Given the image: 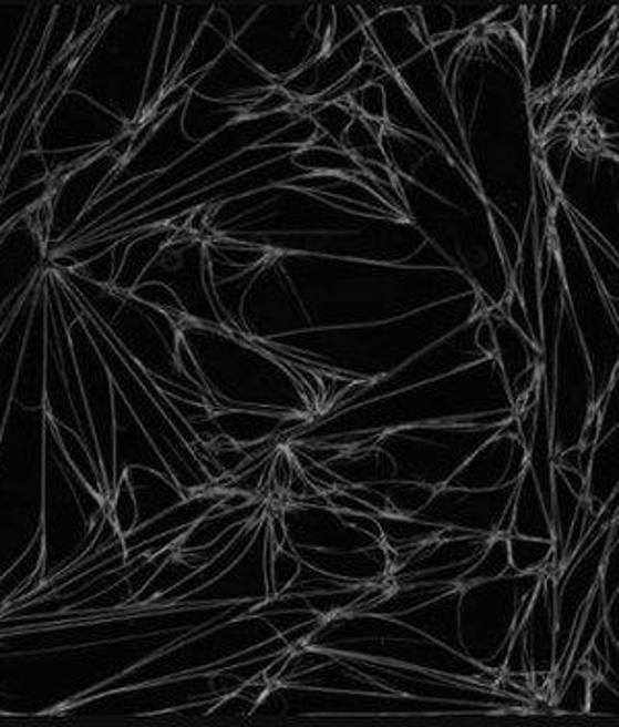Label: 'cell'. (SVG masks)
Returning <instances> with one entry per match:
<instances>
[{"label":"cell","mask_w":619,"mask_h":727,"mask_svg":"<svg viewBox=\"0 0 619 727\" xmlns=\"http://www.w3.org/2000/svg\"><path fill=\"white\" fill-rule=\"evenodd\" d=\"M595 409V385L589 358L578 334L575 317L564 303L556 362H554V389L549 399L551 413V451L561 453L580 444L582 428Z\"/></svg>","instance_id":"cell-2"},{"label":"cell","mask_w":619,"mask_h":727,"mask_svg":"<svg viewBox=\"0 0 619 727\" xmlns=\"http://www.w3.org/2000/svg\"><path fill=\"white\" fill-rule=\"evenodd\" d=\"M422 23L423 38L427 44H436L454 33V19L448 4H423L415 7Z\"/></svg>","instance_id":"cell-36"},{"label":"cell","mask_w":619,"mask_h":727,"mask_svg":"<svg viewBox=\"0 0 619 727\" xmlns=\"http://www.w3.org/2000/svg\"><path fill=\"white\" fill-rule=\"evenodd\" d=\"M510 535L539 537V540L554 542L549 513L545 509L541 492H539L529 468L520 475V480L516 484V492H514Z\"/></svg>","instance_id":"cell-21"},{"label":"cell","mask_w":619,"mask_h":727,"mask_svg":"<svg viewBox=\"0 0 619 727\" xmlns=\"http://www.w3.org/2000/svg\"><path fill=\"white\" fill-rule=\"evenodd\" d=\"M52 195V178L44 182H38L30 188H23L16 195L0 198V234L7 232L9 227L16 226L19 219L30 215L40 203Z\"/></svg>","instance_id":"cell-32"},{"label":"cell","mask_w":619,"mask_h":727,"mask_svg":"<svg viewBox=\"0 0 619 727\" xmlns=\"http://www.w3.org/2000/svg\"><path fill=\"white\" fill-rule=\"evenodd\" d=\"M300 559L293 554L291 545L286 542L279 550H275L271 556V564H269V575H267V587H269V597L281 595L283 591L288 590L291 581L298 575L300 571Z\"/></svg>","instance_id":"cell-34"},{"label":"cell","mask_w":619,"mask_h":727,"mask_svg":"<svg viewBox=\"0 0 619 727\" xmlns=\"http://www.w3.org/2000/svg\"><path fill=\"white\" fill-rule=\"evenodd\" d=\"M587 112L605 135L618 136V76H601L587 88Z\"/></svg>","instance_id":"cell-28"},{"label":"cell","mask_w":619,"mask_h":727,"mask_svg":"<svg viewBox=\"0 0 619 727\" xmlns=\"http://www.w3.org/2000/svg\"><path fill=\"white\" fill-rule=\"evenodd\" d=\"M341 147L360 164H378L389 167L386 155L380 145V135L370 126V122L363 121L362 116H355L345 131L341 141Z\"/></svg>","instance_id":"cell-31"},{"label":"cell","mask_w":619,"mask_h":727,"mask_svg":"<svg viewBox=\"0 0 619 727\" xmlns=\"http://www.w3.org/2000/svg\"><path fill=\"white\" fill-rule=\"evenodd\" d=\"M529 465V453L518 437L502 430L468 457L467 461L454 471L448 488L461 490H494L502 485L516 484Z\"/></svg>","instance_id":"cell-8"},{"label":"cell","mask_w":619,"mask_h":727,"mask_svg":"<svg viewBox=\"0 0 619 727\" xmlns=\"http://www.w3.org/2000/svg\"><path fill=\"white\" fill-rule=\"evenodd\" d=\"M499 426H413L382 430L374 444L391 454L394 480L442 488Z\"/></svg>","instance_id":"cell-1"},{"label":"cell","mask_w":619,"mask_h":727,"mask_svg":"<svg viewBox=\"0 0 619 727\" xmlns=\"http://www.w3.org/2000/svg\"><path fill=\"white\" fill-rule=\"evenodd\" d=\"M589 684L590 676L585 669H576L570 676L564 678V686L558 688L556 700H554V711L558 713H587L589 705Z\"/></svg>","instance_id":"cell-33"},{"label":"cell","mask_w":619,"mask_h":727,"mask_svg":"<svg viewBox=\"0 0 619 727\" xmlns=\"http://www.w3.org/2000/svg\"><path fill=\"white\" fill-rule=\"evenodd\" d=\"M487 320L494 329L496 337V356L504 387L508 389L514 380L523 377L527 370L541 366V351L530 341L527 335L520 334L498 306H492L487 313Z\"/></svg>","instance_id":"cell-15"},{"label":"cell","mask_w":619,"mask_h":727,"mask_svg":"<svg viewBox=\"0 0 619 727\" xmlns=\"http://www.w3.org/2000/svg\"><path fill=\"white\" fill-rule=\"evenodd\" d=\"M122 166V160L116 153L110 152L106 145L104 152L93 155L83 166L71 170L69 174H56L52 178V195L48 197L50 207V232L48 244H61L73 227L79 224L83 213L91 203L100 197L102 188L112 178V174Z\"/></svg>","instance_id":"cell-5"},{"label":"cell","mask_w":619,"mask_h":727,"mask_svg":"<svg viewBox=\"0 0 619 727\" xmlns=\"http://www.w3.org/2000/svg\"><path fill=\"white\" fill-rule=\"evenodd\" d=\"M471 33H473V31H465V33H456V31H454L451 35H446L444 40H440L436 44L430 45V52H432L434 62H436V66H439V71L442 75H446V71H448V66H451L454 57H456V54L463 50V45L467 44L468 40H471Z\"/></svg>","instance_id":"cell-42"},{"label":"cell","mask_w":619,"mask_h":727,"mask_svg":"<svg viewBox=\"0 0 619 727\" xmlns=\"http://www.w3.org/2000/svg\"><path fill=\"white\" fill-rule=\"evenodd\" d=\"M510 571V556H508V535H494L489 544L485 545L484 554L475 562L461 578V587L473 583L496 581L508 576Z\"/></svg>","instance_id":"cell-30"},{"label":"cell","mask_w":619,"mask_h":727,"mask_svg":"<svg viewBox=\"0 0 619 727\" xmlns=\"http://www.w3.org/2000/svg\"><path fill=\"white\" fill-rule=\"evenodd\" d=\"M454 19V31L465 33V31L477 30L482 28L489 17L496 13V4H448Z\"/></svg>","instance_id":"cell-40"},{"label":"cell","mask_w":619,"mask_h":727,"mask_svg":"<svg viewBox=\"0 0 619 727\" xmlns=\"http://www.w3.org/2000/svg\"><path fill=\"white\" fill-rule=\"evenodd\" d=\"M176 16H178V7H172V4L164 7V16L159 19L157 38H155V44H153L152 61H149V69H147V76H145V88H143L138 119H136L135 124L147 121L153 106L157 104V100L166 91L169 48H172V35H174Z\"/></svg>","instance_id":"cell-20"},{"label":"cell","mask_w":619,"mask_h":727,"mask_svg":"<svg viewBox=\"0 0 619 727\" xmlns=\"http://www.w3.org/2000/svg\"><path fill=\"white\" fill-rule=\"evenodd\" d=\"M613 13H618L616 4H587V7H580L578 17H576L572 38H578L587 31L595 30L597 25H601L605 19H609Z\"/></svg>","instance_id":"cell-43"},{"label":"cell","mask_w":619,"mask_h":727,"mask_svg":"<svg viewBox=\"0 0 619 727\" xmlns=\"http://www.w3.org/2000/svg\"><path fill=\"white\" fill-rule=\"evenodd\" d=\"M291 550L303 564L322 573L351 581L355 585L384 583L393 571L384 544L363 547V550H345V552L312 550V547H296V545H291Z\"/></svg>","instance_id":"cell-13"},{"label":"cell","mask_w":619,"mask_h":727,"mask_svg":"<svg viewBox=\"0 0 619 727\" xmlns=\"http://www.w3.org/2000/svg\"><path fill=\"white\" fill-rule=\"evenodd\" d=\"M368 44L386 62L389 71L396 73L405 64L422 57L430 48L423 38L422 23L415 7H389L382 16L363 25Z\"/></svg>","instance_id":"cell-12"},{"label":"cell","mask_w":619,"mask_h":727,"mask_svg":"<svg viewBox=\"0 0 619 727\" xmlns=\"http://www.w3.org/2000/svg\"><path fill=\"white\" fill-rule=\"evenodd\" d=\"M508 556H510L508 576L541 573L554 562V542L539 537L508 535Z\"/></svg>","instance_id":"cell-25"},{"label":"cell","mask_w":619,"mask_h":727,"mask_svg":"<svg viewBox=\"0 0 619 727\" xmlns=\"http://www.w3.org/2000/svg\"><path fill=\"white\" fill-rule=\"evenodd\" d=\"M578 11H580L578 4L545 9L541 35L535 45L533 57L527 62L529 64L527 85H529L530 98L539 100L541 95H549L556 88L561 62H564L566 50L572 40Z\"/></svg>","instance_id":"cell-10"},{"label":"cell","mask_w":619,"mask_h":727,"mask_svg":"<svg viewBox=\"0 0 619 727\" xmlns=\"http://www.w3.org/2000/svg\"><path fill=\"white\" fill-rule=\"evenodd\" d=\"M374 440L360 444V447L343 449L341 454L327 461L324 468L331 470L345 484L372 485L394 480L393 459H391V454L378 449Z\"/></svg>","instance_id":"cell-16"},{"label":"cell","mask_w":619,"mask_h":727,"mask_svg":"<svg viewBox=\"0 0 619 727\" xmlns=\"http://www.w3.org/2000/svg\"><path fill=\"white\" fill-rule=\"evenodd\" d=\"M368 48V35L365 31L360 30L355 35H351L343 44L334 45L320 54L317 61L308 62L314 88H312V102L329 93L332 88H337L345 76L351 75L363 62V54Z\"/></svg>","instance_id":"cell-18"},{"label":"cell","mask_w":619,"mask_h":727,"mask_svg":"<svg viewBox=\"0 0 619 727\" xmlns=\"http://www.w3.org/2000/svg\"><path fill=\"white\" fill-rule=\"evenodd\" d=\"M587 713L595 717H618V686L605 678H590Z\"/></svg>","instance_id":"cell-38"},{"label":"cell","mask_w":619,"mask_h":727,"mask_svg":"<svg viewBox=\"0 0 619 727\" xmlns=\"http://www.w3.org/2000/svg\"><path fill=\"white\" fill-rule=\"evenodd\" d=\"M572 150L575 143L570 136H547L544 147L545 181L549 182L554 191H558L561 184Z\"/></svg>","instance_id":"cell-35"},{"label":"cell","mask_w":619,"mask_h":727,"mask_svg":"<svg viewBox=\"0 0 619 727\" xmlns=\"http://www.w3.org/2000/svg\"><path fill=\"white\" fill-rule=\"evenodd\" d=\"M289 545L312 547V550H363L382 544L376 537L348 525L337 511L329 506L291 504L279 511Z\"/></svg>","instance_id":"cell-9"},{"label":"cell","mask_w":619,"mask_h":727,"mask_svg":"<svg viewBox=\"0 0 619 727\" xmlns=\"http://www.w3.org/2000/svg\"><path fill=\"white\" fill-rule=\"evenodd\" d=\"M50 178V172L45 166L44 153L28 152L19 153L11 166L4 170L0 176V198L16 195L23 188H30L38 182Z\"/></svg>","instance_id":"cell-29"},{"label":"cell","mask_w":619,"mask_h":727,"mask_svg":"<svg viewBox=\"0 0 619 727\" xmlns=\"http://www.w3.org/2000/svg\"><path fill=\"white\" fill-rule=\"evenodd\" d=\"M213 11V4L205 7H178L174 35H172V48H169V66H167V85L178 73L182 61L186 59L188 50L195 44L203 25L207 23V17ZM167 90V88H166Z\"/></svg>","instance_id":"cell-23"},{"label":"cell","mask_w":619,"mask_h":727,"mask_svg":"<svg viewBox=\"0 0 619 727\" xmlns=\"http://www.w3.org/2000/svg\"><path fill=\"white\" fill-rule=\"evenodd\" d=\"M599 590L603 595L605 606L618 597L619 590V547H618V533H613L609 547L605 552L603 564H601V573H599Z\"/></svg>","instance_id":"cell-39"},{"label":"cell","mask_w":619,"mask_h":727,"mask_svg":"<svg viewBox=\"0 0 619 727\" xmlns=\"http://www.w3.org/2000/svg\"><path fill=\"white\" fill-rule=\"evenodd\" d=\"M229 45H231V40L227 35L213 30L209 23H205L197 35V40H195V44L188 50L186 59L182 61L178 73L172 79V83L167 88L178 85V83H186L188 79H195V76L205 75L213 64L226 54Z\"/></svg>","instance_id":"cell-22"},{"label":"cell","mask_w":619,"mask_h":727,"mask_svg":"<svg viewBox=\"0 0 619 727\" xmlns=\"http://www.w3.org/2000/svg\"><path fill=\"white\" fill-rule=\"evenodd\" d=\"M372 488L380 492L391 504V515L413 516L420 513L423 506L432 500L439 488L434 485L420 484V482H407V480H386L378 482Z\"/></svg>","instance_id":"cell-26"},{"label":"cell","mask_w":619,"mask_h":727,"mask_svg":"<svg viewBox=\"0 0 619 727\" xmlns=\"http://www.w3.org/2000/svg\"><path fill=\"white\" fill-rule=\"evenodd\" d=\"M394 75L407 91L409 98L422 110L423 116L434 124V129H439L440 135L446 139V143L453 147L458 160L465 162V167H471L463 129L458 124L453 102L448 98L444 75L440 73L430 48L422 57L399 69Z\"/></svg>","instance_id":"cell-7"},{"label":"cell","mask_w":619,"mask_h":727,"mask_svg":"<svg viewBox=\"0 0 619 727\" xmlns=\"http://www.w3.org/2000/svg\"><path fill=\"white\" fill-rule=\"evenodd\" d=\"M516 484L494 490H461L442 485L422 511L413 516L442 528L498 535L499 523L513 502Z\"/></svg>","instance_id":"cell-6"},{"label":"cell","mask_w":619,"mask_h":727,"mask_svg":"<svg viewBox=\"0 0 619 727\" xmlns=\"http://www.w3.org/2000/svg\"><path fill=\"white\" fill-rule=\"evenodd\" d=\"M619 432L613 430L601 440H597L590 454L589 471H587V492L585 499L589 502L595 515L601 513L605 504L618 496V453Z\"/></svg>","instance_id":"cell-19"},{"label":"cell","mask_w":619,"mask_h":727,"mask_svg":"<svg viewBox=\"0 0 619 727\" xmlns=\"http://www.w3.org/2000/svg\"><path fill=\"white\" fill-rule=\"evenodd\" d=\"M203 263L205 243L195 234H188L184 240L180 234H176L162 248V253L153 260L152 267L145 272L138 284H164L178 298L186 318L219 325L221 320L213 308L203 281Z\"/></svg>","instance_id":"cell-3"},{"label":"cell","mask_w":619,"mask_h":727,"mask_svg":"<svg viewBox=\"0 0 619 727\" xmlns=\"http://www.w3.org/2000/svg\"><path fill=\"white\" fill-rule=\"evenodd\" d=\"M291 164L302 172H314L317 176H358L362 174V164L353 160L345 150H320V147H302L289 155Z\"/></svg>","instance_id":"cell-24"},{"label":"cell","mask_w":619,"mask_h":727,"mask_svg":"<svg viewBox=\"0 0 619 727\" xmlns=\"http://www.w3.org/2000/svg\"><path fill=\"white\" fill-rule=\"evenodd\" d=\"M349 106L363 121L384 122L386 119V100H384V90L380 83H370L362 90L351 93L348 98Z\"/></svg>","instance_id":"cell-37"},{"label":"cell","mask_w":619,"mask_h":727,"mask_svg":"<svg viewBox=\"0 0 619 727\" xmlns=\"http://www.w3.org/2000/svg\"><path fill=\"white\" fill-rule=\"evenodd\" d=\"M224 496H226V492L224 490H217V488L209 490V492H200L197 496H186L178 504L169 506L164 513L153 516L149 521H145L143 525H138V528L131 531L128 535H124L122 537L124 552L126 550H133L136 545L145 544V542H149L153 537L166 535V533H172V531L193 528L198 519H203L209 511H213L221 502Z\"/></svg>","instance_id":"cell-14"},{"label":"cell","mask_w":619,"mask_h":727,"mask_svg":"<svg viewBox=\"0 0 619 727\" xmlns=\"http://www.w3.org/2000/svg\"><path fill=\"white\" fill-rule=\"evenodd\" d=\"M180 229L169 226L149 227V229H138L128 244L124 258H122L121 269L116 273L114 281L110 288L121 291V294H131L138 286L141 277L152 267L153 260L162 253L166 246Z\"/></svg>","instance_id":"cell-17"},{"label":"cell","mask_w":619,"mask_h":727,"mask_svg":"<svg viewBox=\"0 0 619 727\" xmlns=\"http://www.w3.org/2000/svg\"><path fill=\"white\" fill-rule=\"evenodd\" d=\"M575 229L599 288L603 289L605 298L618 310V257L607 253L603 246L595 243L589 234L582 232L580 227L575 226Z\"/></svg>","instance_id":"cell-27"},{"label":"cell","mask_w":619,"mask_h":727,"mask_svg":"<svg viewBox=\"0 0 619 727\" xmlns=\"http://www.w3.org/2000/svg\"><path fill=\"white\" fill-rule=\"evenodd\" d=\"M518 628L525 641L530 680L541 686L551 680L556 669V576L541 578Z\"/></svg>","instance_id":"cell-11"},{"label":"cell","mask_w":619,"mask_h":727,"mask_svg":"<svg viewBox=\"0 0 619 727\" xmlns=\"http://www.w3.org/2000/svg\"><path fill=\"white\" fill-rule=\"evenodd\" d=\"M479 317H473L463 329H458L451 339H444L434 348L425 349L417 354L411 362L405 364L401 370H396L384 380H370L363 385L360 399L349 401L341 409L360 406L362 401H376L380 397H386L394 391H405L415 385H422L425 380H436L442 375H448L458 366L487 360L484 351L475 346V329H477Z\"/></svg>","instance_id":"cell-4"},{"label":"cell","mask_w":619,"mask_h":727,"mask_svg":"<svg viewBox=\"0 0 619 727\" xmlns=\"http://www.w3.org/2000/svg\"><path fill=\"white\" fill-rule=\"evenodd\" d=\"M332 13H334V21H332L329 50L334 45L343 44L351 35H355L358 31L363 30L362 17H360L355 7L337 4V7H332Z\"/></svg>","instance_id":"cell-41"}]
</instances>
